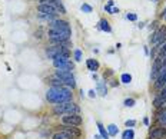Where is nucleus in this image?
Returning <instances> with one entry per match:
<instances>
[{
    "label": "nucleus",
    "instance_id": "32",
    "mask_svg": "<svg viewBox=\"0 0 166 139\" xmlns=\"http://www.w3.org/2000/svg\"><path fill=\"white\" fill-rule=\"evenodd\" d=\"M152 1H156V0H152Z\"/></svg>",
    "mask_w": 166,
    "mask_h": 139
},
{
    "label": "nucleus",
    "instance_id": "10",
    "mask_svg": "<svg viewBox=\"0 0 166 139\" xmlns=\"http://www.w3.org/2000/svg\"><path fill=\"white\" fill-rule=\"evenodd\" d=\"M50 29H59V30H65V32H72L70 26L66 20H53L50 23Z\"/></svg>",
    "mask_w": 166,
    "mask_h": 139
},
{
    "label": "nucleus",
    "instance_id": "28",
    "mask_svg": "<svg viewBox=\"0 0 166 139\" xmlns=\"http://www.w3.org/2000/svg\"><path fill=\"white\" fill-rule=\"evenodd\" d=\"M87 96H89L90 99H95V98H96V92H95L93 89L89 90V92H87Z\"/></svg>",
    "mask_w": 166,
    "mask_h": 139
},
{
    "label": "nucleus",
    "instance_id": "24",
    "mask_svg": "<svg viewBox=\"0 0 166 139\" xmlns=\"http://www.w3.org/2000/svg\"><path fill=\"white\" fill-rule=\"evenodd\" d=\"M55 16H56V15H39V17H40V19H44V20H53V19H55Z\"/></svg>",
    "mask_w": 166,
    "mask_h": 139
},
{
    "label": "nucleus",
    "instance_id": "16",
    "mask_svg": "<svg viewBox=\"0 0 166 139\" xmlns=\"http://www.w3.org/2000/svg\"><path fill=\"white\" fill-rule=\"evenodd\" d=\"M86 65H87V67H89V70H92V72H95V70L99 69V62L95 60V59H87Z\"/></svg>",
    "mask_w": 166,
    "mask_h": 139
},
{
    "label": "nucleus",
    "instance_id": "27",
    "mask_svg": "<svg viewBox=\"0 0 166 139\" xmlns=\"http://www.w3.org/2000/svg\"><path fill=\"white\" fill-rule=\"evenodd\" d=\"M127 20H132V22H135V20H136V19H138V16H136V15H135V13H127Z\"/></svg>",
    "mask_w": 166,
    "mask_h": 139
},
{
    "label": "nucleus",
    "instance_id": "19",
    "mask_svg": "<svg viewBox=\"0 0 166 139\" xmlns=\"http://www.w3.org/2000/svg\"><path fill=\"white\" fill-rule=\"evenodd\" d=\"M122 139H135V131H133L132 128H127L122 133Z\"/></svg>",
    "mask_w": 166,
    "mask_h": 139
},
{
    "label": "nucleus",
    "instance_id": "5",
    "mask_svg": "<svg viewBox=\"0 0 166 139\" xmlns=\"http://www.w3.org/2000/svg\"><path fill=\"white\" fill-rule=\"evenodd\" d=\"M70 34H72V32H65V30H59V29H49V32H47V36L52 40V43H56V45L67 42Z\"/></svg>",
    "mask_w": 166,
    "mask_h": 139
},
{
    "label": "nucleus",
    "instance_id": "21",
    "mask_svg": "<svg viewBox=\"0 0 166 139\" xmlns=\"http://www.w3.org/2000/svg\"><path fill=\"white\" fill-rule=\"evenodd\" d=\"M120 82L122 83H126V85H129V83L132 82V76L129 73H123L120 76Z\"/></svg>",
    "mask_w": 166,
    "mask_h": 139
},
{
    "label": "nucleus",
    "instance_id": "30",
    "mask_svg": "<svg viewBox=\"0 0 166 139\" xmlns=\"http://www.w3.org/2000/svg\"><path fill=\"white\" fill-rule=\"evenodd\" d=\"M95 139H102V136L100 135H95Z\"/></svg>",
    "mask_w": 166,
    "mask_h": 139
},
{
    "label": "nucleus",
    "instance_id": "18",
    "mask_svg": "<svg viewBox=\"0 0 166 139\" xmlns=\"http://www.w3.org/2000/svg\"><path fill=\"white\" fill-rule=\"evenodd\" d=\"M106 129H108V132H109V135H110V136H116L117 133H119V128H117L115 123L108 125V128H106Z\"/></svg>",
    "mask_w": 166,
    "mask_h": 139
},
{
    "label": "nucleus",
    "instance_id": "14",
    "mask_svg": "<svg viewBox=\"0 0 166 139\" xmlns=\"http://www.w3.org/2000/svg\"><path fill=\"white\" fill-rule=\"evenodd\" d=\"M165 33H166V29H159L158 32H155V34L152 36V45L158 46V43H159V40H160V37H162Z\"/></svg>",
    "mask_w": 166,
    "mask_h": 139
},
{
    "label": "nucleus",
    "instance_id": "26",
    "mask_svg": "<svg viewBox=\"0 0 166 139\" xmlns=\"http://www.w3.org/2000/svg\"><path fill=\"white\" fill-rule=\"evenodd\" d=\"M75 59L76 60H80V59H82V52H80L79 49L75 50Z\"/></svg>",
    "mask_w": 166,
    "mask_h": 139
},
{
    "label": "nucleus",
    "instance_id": "9",
    "mask_svg": "<svg viewBox=\"0 0 166 139\" xmlns=\"http://www.w3.org/2000/svg\"><path fill=\"white\" fill-rule=\"evenodd\" d=\"M60 128H62V129L59 132H56V133L52 136V139H76L75 136H73V133H70V131L67 129V126L62 125Z\"/></svg>",
    "mask_w": 166,
    "mask_h": 139
},
{
    "label": "nucleus",
    "instance_id": "2",
    "mask_svg": "<svg viewBox=\"0 0 166 139\" xmlns=\"http://www.w3.org/2000/svg\"><path fill=\"white\" fill-rule=\"evenodd\" d=\"M37 10L42 15H59V13H66V9L59 0H40Z\"/></svg>",
    "mask_w": 166,
    "mask_h": 139
},
{
    "label": "nucleus",
    "instance_id": "13",
    "mask_svg": "<svg viewBox=\"0 0 166 139\" xmlns=\"http://www.w3.org/2000/svg\"><path fill=\"white\" fill-rule=\"evenodd\" d=\"M96 126H98V129H99V135L102 136V139H109V136H110V135H109L108 129L103 126V123L98 121V122H96Z\"/></svg>",
    "mask_w": 166,
    "mask_h": 139
},
{
    "label": "nucleus",
    "instance_id": "12",
    "mask_svg": "<svg viewBox=\"0 0 166 139\" xmlns=\"http://www.w3.org/2000/svg\"><path fill=\"white\" fill-rule=\"evenodd\" d=\"M96 93H99L100 96H106L108 95L106 82H98V85H96Z\"/></svg>",
    "mask_w": 166,
    "mask_h": 139
},
{
    "label": "nucleus",
    "instance_id": "4",
    "mask_svg": "<svg viewBox=\"0 0 166 139\" xmlns=\"http://www.w3.org/2000/svg\"><path fill=\"white\" fill-rule=\"evenodd\" d=\"M67 42H63L60 45H55V46H50L49 49L46 50V55L49 56V59H55L56 56H65V57H70V50L66 48Z\"/></svg>",
    "mask_w": 166,
    "mask_h": 139
},
{
    "label": "nucleus",
    "instance_id": "11",
    "mask_svg": "<svg viewBox=\"0 0 166 139\" xmlns=\"http://www.w3.org/2000/svg\"><path fill=\"white\" fill-rule=\"evenodd\" d=\"M165 83H166V69H162V72L158 76V79L155 80V89L162 90L163 86H165Z\"/></svg>",
    "mask_w": 166,
    "mask_h": 139
},
{
    "label": "nucleus",
    "instance_id": "7",
    "mask_svg": "<svg viewBox=\"0 0 166 139\" xmlns=\"http://www.w3.org/2000/svg\"><path fill=\"white\" fill-rule=\"evenodd\" d=\"M60 122H62V125H65V126H80L83 119H82V116H80V113H72V115L62 116Z\"/></svg>",
    "mask_w": 166,
    "mask_h": 139
},
{
    "label": "nucleus",
    "instance_id": "15",
    "mask_svg": "<svg viewBox=\"0 0 166 139\" xmlns=\"http://www.w3.org/2000/svg\"><path fill=\"white\" fill-rule=\"evenodd\" d=\"M50 85H52V88H63V86H66V85H65V82H63L62 79H59L56 75L50 79Z\"/></svg>",
    "mask_w": 166,
    "mask_h": 139
},
{
    "label": "nucleus",
    "instance_id": "29",
    "mask_svg": "<svg viewBox=\"0 0 166 139\" xmlns=\"http://www.w3.org/2000/svg\"><path fill=\"white\" fill-rule=\"evenodd\" d=\"M143 123H145V125H146V126H149V118H148V116H146V118H145V119H143Z\"/></svg>",
    "mask_w": 166,
    "mask_h": 139
},
{
    "label": "nucleus",
    "instance_id": "25",
    "mask_svg": "<svg viewBox=\"0 0 166 139\" xmlns=\"http://www.w3.org/2000/svg\"><path fill=\"white\" fill-rule=\"evenodd\" d=\"M82 10L84 12V13H90V12H92V7L89 6V4H82Z\"/></svg>",
    "mask_w": 166,
    "mask_h": 139
},
{
    "label": "nucleus",
    "instance_id": "8",
    "mask_svg": "<svg viewBox=\"0 0 166 139\" xmlns=\"http://www.w3.org/2000/svg\"><path fill=\"white\" fill-rule=\"evenodd\" d=\"M149 139H166V128L155 126L149 132Z\"/></svg>",
    "mask_w": 166,
    "mask_h": 139
},
{
    "label": "nucleus",
    "instance_id": "6",
    "mask_svg": "<svg viewBox=\"0 0 166 139\" xmlns=\"http://www.w3.org/2000/svg\"><path fill=\"white\" fill-rule=\"evenodd\" d=\"M56 76H58L59 79H62L63 82H65V85H66L67 88H70V89H73L76 86V82H75V76L72 75V72L70 70H62V69H59V70H56Z\"/></svg>",
    "mask_w": 166,
    "mask_h": 139
},
{
    "label": "nucleus",
    "instance_id": "17",
    "mask_svg": "<svg viewBox=\"0 0 166 139\" xmlns=\"http://www.w3.org/2000/svg\"><path fill=\"white\" fill-rule=\"evenodd\" d=\"M113 0H109L108 1V4L105 6V10L106 12H109V13H112V15H115V13H119V9L117 7H113Z\"/></svg>",
    "mask_w": 166,
    "mask_h": 139
},
{
    "label": "nucleus",
    "instance_id": "3",
    "mask_svg": "<svg viewBox=\"0 0 166 139\" xmlns=\"http://www.w3.org/2000/svg\"><path fill=\"white\" fill-rule=\"evenodd\" d=\"M53 113L56 116H65V115L80 113V106L75 102H66V103H59L53 106Z\"/></svg>",
    "mask_w": 166,
    "mask_h": 139
},
{
    "label": "nucleus",
    "instance_id": "1",
    "mask_svg": "<svg viewBox=\"0 0 166 139\" xmlns=\"http://www.w3.org/2000/svg\"><path fill=\"white\" fill-rule=\"evenodd\" d=\"M73 93L70 88H50L46 92V99L47 102L53 103V105H59V103H66V102H72Z\"/></svg>",
    "mask_w": 166,
    "mask_h": 139
},
{
    "label": "nucleus",
    "instance_id": "31",
    "mask_svg": "<svg viewBox=\"0 0 166 139\" xmlns=\"http://www.w3.org/2000/svg\"><path fill=\"white\" fill-rule=\"evenodd\" d=\"M163 17H165V19H166V10H165V12H163Z\"/></svg>",
    "mask_w": 166,
    "mask_h": 139
},
{
    "label": "nucleus",
    "instance_id": "22",
    "mask_svg": "<svg viewBox=\"0 0 166 139\" xmlns=\"http://www.w3.org/2000/svg\"><path fill=\"white\" fill-rule=\"evenodd\" d=\"M135 103H136V100L133 98H127V99H124V102H123V105L126 108H133L135 106Z\"/></svg>",
    "mask_w": 166,
    "mask_h": 139
},
{
    "label": "nucleus",
    "instance_id": "20",
    "mask_svg": "<svg viewBox=\"0 0 166 139\" xmlns=\"http://www.w3.org/2000/svg\"><path fill=\"white\" fill-rule=\"evenodd\" d=\"M99 27L103 30V32H112V27H110V25H109V22L108 20H105V19H102L100 20V23H99Z\"/></svg>",
    "mask_w": 166,
    "mask_h": 139
},
{
    "label": "nucleus",
    "instance_id": "23",
    "mask_svg": "<svg viewBox=\"0 0 166 139\" xmlns=\"http://www.w3.org/2000/svg\"><path fill=\"white\" fill-rule=\"evenodd\" d=\"M135 125H136V121H135V119H127V121L124 122V126H126V128H133Z\"/></svg>",
    "mask_w": 166,
    "mask_h": 139
}]
</instances>
